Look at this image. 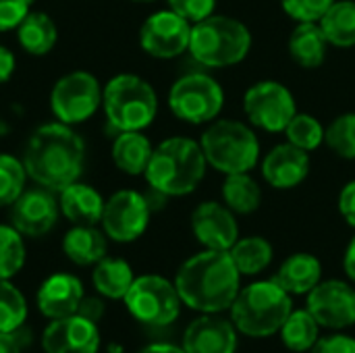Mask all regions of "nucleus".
<instances>
[{
  "label": "nucleus",
  "mask_w": 355,
  "mask_h": 353,
  "mask_svg": "<svg viewBox=\"0 0 355 353\" xmlns=\"http://www.w3.org/2000/svg\"><path fill=\"white\" fill-rule=\"evenodd\" d=\"M42 347L46 353H98L100 333L96 322L73 314L52 320L42 335Z\"/></svg>",
  "instance_id": "dca6fc26"
},
{
  "label": "nucleus",
  "mask_w": 355,
  "mask_h": 353,
  "mask_svg": "<svg viewBox=\"0 0 355 353\" xmlns=\"http://www.w3.org/2000/svg\"><path fill=\"white\" fill-rule=\"evenodd\" d=\"M29 341L31 335L25 327L12 331H0V353H23Z\"/></svg>",
  "instance_id": "a19ab883"
},
{
  "label": "nucleus",
  "mask_w": 355,
  "mask_h": 353,
  "mask_svg": "<svg viewBox=\"0 0 355 353\" xmlns=\"http://www.w3.org/2000/svg\"><path fill=\"white\" fill-rule=\"evenodd\" d=\"M137 2H148V0H137Z\"/></svg>",
  "instance_id": "de8ad7c7"
},
{
  "label": "nucleus",
  "mask_w": 355,
  "mask_h": 353,
  "mask_svg": "<svg viewBox=\"0 0 355 353\" xmlns=\"http://www.w3.org/2000/svg\"><path fill=\"white\" fill-rule=\"evenodd\" d=\"M27 175L50 191H62L77 181L83 166V139L64 123L40 127L23 156Z\"/></svg>",
  "instance_id": "f03ea898"
},
{
  "label": "nucleus",
  "mask_w": 355,
  "mask_h": 353,
  "mask_svg": "<svg viewBox=\"0 0 355 353\" xmlns=\"http://www.w3.org/2000/svg\"><path fill=\"white\" fill-rule=\"evenodd\" d=\"M62 250L69 256V260H73L75 264L89 266V264H98L106 256V239L94 227L75 225V229H71L64 235Z\"/></svg>",
  "instance_id": "393cba45"
},
{
  "label": "nucleus",
  "mask_w": 355,
  "mask_h": 353,
  "mask_svg": "<svg viewBox=\"0 0 355 353\" xmlns=\"http://www.w3.org/2000/svg\"><path fill=\"white\" fill-rule=\"evenodd\" d=\"M31 0H0V31L19 27L27 17Z\"/></svg>",
  "instance_id": "58836bf2"
},
{
  "label": "nucleus",
  "mask_w": 355,
  "mask_h": 353,
  "mask_svg": "<svg viewBox=\"0 0 355 353\" xmlns=\"http://www.w3.org/2000/svg\"><path fill=\"white\" fill-rule=\"evenodd\" d=\"M312 353H355V339L347 335H329L314 343Z\"/></svg>",
  "instance_id": "ea45409f"
},
{
  "label": "nucleus",
  "mask_w": 355,
  "mask_h": 353,
  "mask_svg": "<svg viewBox=\"0 0 355 353\" xmlns=\"http://www.w3.org/2000/svg\"><path fill=\"white\" fill-rule=\"evenodd\" d=\"M200 146L204 150L206 162L225 175L250 173L260 158V144L256 133L231 119L214 121L202 135Z\"/></svg>",
  "instance_id": "423d86ee"
},
{
  "label": "nucleus",
  "mask_w": 355,
  "mask_h": 353,
  "mask_svg": "<svg viewBox=\"0 0 355 353\" xmlns=\"http://www.w3.org/2000/svg\"><path fill=\"white\" fill-rule=\"evenodd\" d=\"M152 152L154 148L141 131H121L112 146V160L123 173L141 175L148 169Z\"/></svg>",
  "instance_id": "b1692460"
},
{
  "label": "nucleus",
  "mask_w": 355,
  "mask_h": 353,
  "mask_svg": "<svg viewBox=\"0 0 355 353\" xmlns=\"http://www.w3.org/2000/svg\"><path fill=\"white\" fill-rule=\"evenodd\" d=\"M102 92L94 75L85 71H75L56 81L50 104L52 112L64 125L87 121L100 106Z\"/></svg>",
  "instance_id": "9b49d317"
},
{
  "label": "nucleus",
  "mask_w": 355,
  "mask_h": 353,
  "mask_svg": "<svg viewBox=\"0 0 355 353\" xmlns=\"http://www.w3.org/2000/svg\"><path fill=\"white\" fill-rule=\"evenodd\" d=\"M279 333L289 352L304 353L320 339V325L308 310H293Z\"/></svg>",
  "instance_id": "c756f323"
},
{
  "label": "nucleus",
  "mask_w": 355,
  "mask_h": 353,
  "mask_svg": "<svg viewBox=\"0 0 355 353\" xmlns=\"http://www.w3.org/2000/svg\"><path fill=\"white\" fill-rule=\"evenodd\" d=\"M191 231L206 250L229 252L239 239L235 212L218 202H204L193 210Z\"/></svg>",
  "instance_id": "2eb2a0df"
},
{
  "label": "nucleus",
  "mask_w": 355,
  "mask_h": 353,
  "mask_svg": "<svg viewBox=\"0 0 355 353\" xmlns=\"http://www.w3.org/2000/svg\"><path fill=\"white\" fill-rule=\"evenodd\" d=\"M171 10L187 19L189 23H198L210 15H214L216 0H168Z\"/></svg>",
  "instance_id": "4c0bfd02"
},
{
  "label": "nucleus",
  "mask_w": 355,
  "mask_h": 353,
  "mask_svg": "<svg viewBox=\"0 0 355 353\" xmlns=\"http://www.w3.org/2000/svg\"><path fill=\"white\" fill-rule=\"evenodd\" d=\"M223 200L231 212L252 214L260 208L262 189L250 173H233L223 183Z\"/></svg>",
  "instance_id": "cd10ccee"
},
{
  "label": "nucleus",
  "mask_w": 355,
  "mask_h": 353,
  "mask_svg": "<svg viewBox=\"0 0 355 353\" xmlns=\"http://www.w3.org/2000/svg\"><path fill=\"white\" fill-rule=\"evenodd\" d=\"M25 177L27 171L23 162L0 154V206H12V202L23 193Z\"/></svg>",
  "instance_id": "c9c22d12"
},
{
  "label": "nucleus",
  "mask_w": 355,
  "mask_h": 353,
  "mask_svg": "<svg viewBox=\"0 0 355 353\" xmlns=\"http://www.w3.org/2000/svg\"><path fill=\"white\" fill-rule=\"evenodd\" d=\"M283 133H285V137H287L289 144H293V146H297L300 150H306V152L316 150L324 141V127L312 114L297 112L289 121V125L285 127Z\"/></svg>",
  "instance_id": "2f4dec72"
},
{
  "label": "nucleus",
  "mask_w": 355,
  "mask_h": 353,
  "mask_svg": "<svg viewBox=\"0 0 355 353\" xmlns=\"http://www.w3.org/2000/svg\"><path fill=\"white\" fill-rule=\"evenodd\" d=\"M339 212L355 229V181H349L339 193Z\"/></svg>",
  "instance_id": "79ce46f5"
},
{
  "label": "nucleus",
  "mask_w": 355,
  "mask_h": 353,
  "mask_svg": "<svg viewBox=\"0 0 355 353\" xmlns=\"http://www.w3.org/2000/svg\"><path fill=\"white\" fill-rule=\"evenodd\" d=\"M206 164L204 150L198 141L171 137L152 152L144 175L150 187L162 196H187L202 183Z\"/></svg>",
  "instance_id": "7ed1b4c3"
},
{
  "label": "nucleus",
  "mask_w": 355,
  "mask_h": 353,
  "mask_svg": "<svg viewBox=\"0 0 355 353\" xmlns=\"http://www.w3.org/2000/svg\"><path fill=\"white\" fill-rule=\"evenodd\" d=\"M243 110L252 125L268 133H283L289 121L297 114L293 94L272 79L258 81L245 92Z\"/></svg>",
  "instance_id": "9d476101"
},
{
  "label": "nucleus",
  "mask_w": 355,
  "mask_h": 353,
  "mask_svg": "<svg viewBox=\"0 0 355 353\" xmlns=\"http://www.w3.org/2000/svg\"><path fill=\"white\" fill-rule=\"evenodd\" d=\"M27 304L21 291L8 283V279H0V331H12L25 325Z\"/></svg>",
  "instance_id": "f704fd0d"
},
{
  "label": "nucleus",
  "mask_w": 355,
  "mask_h": 353,
  "mask_svg": "<svg viewBox=\"0 0 355 353\" xmlns=\"http://www.w3.org/2000/svg\"><path fill=\"white\" fill-rule=\"evenodd\" d=\"M318 23L331 46H355V0H335Z\"/></svg>",
  "instance_id": "bb28decb"
},
{
  "label": "nucleus",
  "mask_w": 355,
  "mask_h": 353,
  "mask_svg": "<svg viewBox=\"0 0 355 353\" xmlns=\"http://www.w3.org/2000/svg\"><path fill=\"white\" fill-rule=\"evenodd\" d=\"M94 287L108 300H125L135 277L131 266L121 258H102L92 275Z\"/></svg>",
  "instance_id": "a878e982"
},
{
  "label": "nucleus",
  "mask_w": 355,
  "mask_h": 353,
  "mask_svg": "<svg viewBox=\"0 0 355 353\" xmlns=\"http://www.w3.org/2000/svg\"><path fill=\"white\" fill-rule=\"evenodd\" d=\"M239 270L229 252L206 250L185 260L175 277V287L185 306L202 314L229 310L239 293Z\"/></svg>",
  "instance_id": "f257e3e1"
},
{
  "label": "nucleus",
  "mask_w": 355,
  "mask_h": 353,
  "mask_svg": "<svg viewBox=\"0 0 355 353\" xmlns=\"http://www.w3.org/2000/svg\"><path fill=\"white\" fill-rule=\"evenodd\" d=\"M168 106L173 114L185 123H212L225 106V92L210 75L189 73L171 87Z\"/></svg>",
  "instance_id": "6e6552de"
},
{
  "label": "nucleus",
  "mask_w": 355,
  "mask_h": 353,
  "mask_svg": "<svg viewBox=\"0 0 355 353\" xmlns=\"http://www.w3.org/2000/svg\"><path fill=\"white\" fill-rule=\"evenodd\" d=\"M335 0H281L283 10L297 23L320 21Z\"/></svg>",
  "instance_id": "e433bc0d"
},
{
  "label": "nucleus",
  "mask_w": 355,
  "mask_h": 353,
  "mask_svg": "<svg viewBox=\"0 0 355 353\" xmlns=\"http://www.w3.org/2000/svg\"><path fill=\"white\" fill-rule=\"evenodd\" d=\"M252 48L250 29L227 15H210L191 25L189 52L204 67H231L241 62Z\"/></svg>",
  "instance_id": "39448f33"
},
{
  "label": "nucleus",
  "mask_w": 355,
  "mask_h": 353,
  "mask_svg": "<svg viewBox=\"0 0 355 353\" xmlns=\"http://www.w3.org/2000/svg\"><path fill=\"white\" fill-rule=\"evenodd\" d=\"M343 268L347 273V277L355 281V237L349 241L347 250H345V258H343Z\"/></svg>",
  "instance_id": "a18cd8bd"
},
{
  "label": "nucleus",
  "mask_w": 355,
  "mask_h": 353,
  "mask_svg": "<svg viewBox=\"0 0 355 353\" xmlns=\"http://www.w3.org/2000/svg\"><path fill=\"white\" fill-rule=\"evenodd\" d=\"M123 302L131 316L148 327H166L175 322L183 304L175 283L158 275L137 277Z\"/></svg>",
  "instance_id": "1a4fd4ad"
},
{
  "label": "nucleus",
  "mask_w": 355,
  "mask_h": 353,
  "mask_svg": "<svg viewBox=\"0 0 355 353\" xmlns=\"http://www.w3.org/2000/svg\"><path fill=\"white\" fill-rule=\"evenodd\" d=\"M181 347L187 353H235L237 329L233 320L204 314L187 327Z\"/></svg>",
  "instance_id": "a211bd4d"
},
{
  "label": "nucleus",
  "mask_w": 355,
  "mask_h": 353,
  "mask_svg": "<svg viewBox=\"0 0 355 353\" xmlns=\"http://www.w3.org/2000/svg\"><path fill=\"white\" fill-rule=\"evenodd\" d=\"M104 110L119 131H141L158 112L154 87L137 75H116L102 94Z\"/></svg>",
  "instance_id": "0eeeda50"
},
{
  "label": "nucleus",
  "mask_w": 355,
  "mask_h": 353,
  "mask_svg": "<svg viewBox=\"0 0 355 353\" xmlns=\"http://www.w3.org/2000/svg\"><path fill=\"white\" fill-rule=\"evenodd\" d=\"M233 264L237 266L239 275H260L272 262V243L264 237H243L237 239L235 246L229 250Z\"/></svg>",
  "instance_id": "c85d7f7f"
},
{
  "label": "nucleus",
  "mask_w": 355,
  "mask_h": 353,
  "mask_svg": "<svg viewBox=\"0 0 355 353\" xmlns=\"http://www.w3.org/2000/svg\"><path fill=\"white\" fill-rule=\"evenodd\" d=\"M139 353H187L183 347L177 345H168V343H156V345H148Z\"/></svg>",
  "instance_id": "49530a36"
},
{
  "label": "nucleus",
  "mask_w": 355,
  "mask_h": 353,
  "mask_svg": "<svg viewBox=\"0 0 355 353\" xmlns=\"http://www.w3.org/2000/svg\"><path fill=\"white\" fill-rule=\"evenodd\" d=\"M150 212L152 208L146 196L133 189H123V191H116L104 204L102 227L106 235L114 241H121V243L135 241L148 229Z\"/></svg>",
  "instance_id": "f8f14e48"
},
{
  "label": "nucleus",
  "mask_w": 355,
  "mask_h": 353,
  "mask_svg": "<svg viewBox=\"0 0 355 353\" xmlns=\"http://www.w3.org/2000/svg\"><path fill=\"white\" fill-rule=\"evenodd\" d=\"M310 173V156L306 150L285 141L275 146L264 162H262V177L275 189H293L297 187Z\"/></svg>",
  "instance_id": "6ab92c4d"
},
{
  "label": "nucleus",
  "mask_w": 355,
  "mask_h": 353,
  "mask_svg": "<svg viewBox=\"0 0 355 353\" xmlns=\"http://www.w3.org/2000/svg\"><path fill=\"white\" fill-rule=\"evenodd\" d=\"M77 314L92 320V322H98L104 316V304L98 298H83L79 308H77Z\"/></svg>",
  "instance_id": "37998d69"
},
{
  "label": "nucleus",
  "mask_w": 355,
  "mask_h": 353,
  "mask_svg": "<svg viewBox=\"0 0 355 353\" xmlns=\"http://www.w3.org/2000/svg\"><path fill=\"white\" fill-rule=\"evenodd\" d=\"M191 23L175 10H158L146 19L139 31L141 48L154 58H175L189 50Z\"/></svg>",
  "instance_id": "4468645a"
},
{
  "label": "nucleus",
  "mask_w": 355,
  "mask_h": 353,
  "mask_svg": "<svg viewBox=\"0 0 355 353\" xmlns=\"http://www.w3.org/2000/svg\"><path fill=\"white\" fill-rule=\"evenodd\" d=\"M231 310L235 329L248 337H270L293 312L291 295L275 281H258L239 289Z\"/></svg>",
  "instance_id": "20e7f679"
},
{
  "label": "nucleus",
  "mask_w": 355,
  "mask_h": 353,
  "mask_svg": "<svg viewBox=\"0 0 355 353\" xmlns=\"http://www.w3.org/2000/svg\"><path fill=\"white\" fill-rule=\"evenodd\" d=\"M329 40L318 21L297 23L289 35V54L304 69H316L327 58Z\"/></svg>",
  "instance_id": "5701e85b"
},
{
  "label": "nucleus",
  "mask_w": 355,
  "mask_h": 353,
  "mask_svg": "<svg viewBox=\"0 0 355 353\" xmlns=\"http://www.w3.org/2000/svg\"><path fill=\"white\" fill-rule=\"evenodd\" d=\"M60 212L73 225L94 227L98 221H102L104 202L96 189L75 181L60 191Z\"/></svg>",
  "instance_id": "4be33fe9"
},
{
  "label": "nucleus",
  "mask_w": 355,
  "mask_h": 353,
  "mask_svg": "<svg viewBox=\"0 0 355 353\" xmlns=\"http://www.w3.org/2000/svg\"><path fill=\"white\" fill-rule=\"evenodd\" d=\"M324 141L337 156L355 160V112L337 117L324 129Z\"/></svg>",
  "instance_id": "72a5a7b5"
},
{
  "label": "nucleus",
  "mask_w": 355,
  "mask_h": 353,
  "mask_svg": "<svg viewBox=\"0 0 355 353\" xmlns=\"http://www.w3.org/2000/svg\"><path fill=\"white\" fill-rule=\"evenodd\" d=\"M15 71V56L10 54V50L0 46V83H4Z\"/></svg>",
  "instance_id": "c03bdc74"
},
{
  "label": "nucleus",
  "mask_w": 355,
  "mask_h": 353,
  "mask_svg": "<svg viewBox=\"0 0 355 353\" xmlns=\"http://www.w3.org/2000/svg\"><path fill=\"white\" fill-rule=\"evenodd\" d=\"M275 281L289 295H306L322 281V264L312 254H293L279 266Z\"/></svg>",
  "instance_id": "412c9836"
},
{
  "label": "nucleus",
  "mask_w": 355,
  "mask_h": 353,
  "mask_svg": "<svg viewBox=\"0 0 355 353\" xmlns=\"http://www.w3.org/2000/svg\"><path fill=\"white\" fill-rule=\"evenodd\" d=\"M322 329L341 331L355 325V289L345 281H320L308 293L306 308Z\"/></svg>",
  "instance_id": "ddd939ff"
},
{
  "label": "nucleus",
  "mask_w": 355,
  "mask_h": 353,
  "mask_svg": "<svg viewBox=\"0 0 355 353\" xmlns=\"http://www.w3.org/2000/svg\"><path fill=\"white\" fill-rule=\"evenodd\" d=\"M25 262V246L15 227L0 225V279L15 277Z\"/></svg>",
  "instance_id": "473e14b6"
},
{
  "label": "nucleus",
  "mask_w": 355,
  "mask_h": 353,
  "mask_svg": "<svg viewBox=\"0 0 355 353\" xmlns=\"http://www.w3.org/2000/svg\"><path fill=\"white\" fill-rule=\"evenodd\" d=\"M58 218V206L52 193L44 189H31L23 191L15 202L10 210V223L21 235L40 237L48 233Z\"/></svg>",
  "instance_id": "f3484780"
},
{
  "label": "nucleus",
  "mask_w": 355,
  "mask_h": 353,
  "mask_svg": "<svg viewBox=\"0 0 355 353\" xmlns=\"http://www.w3.org/2000/svg\"><path fill=\"white\" fill-rule=\"evenodd\" d=\"M83 300V285L77 277L58 273L46 279L37 291V308L40 312L50 318H67L77 314V308Z\"/></svg>",
  "instance_id": "aec40b11"
},
{
  "label": "nucleus",
  "mask_w": 355,
  "mask_h": 353,
  "mask_svg": "<svg viewBox=\"0 0 355 353\" xmlns=\"http://www.w3.org/2000/svg\"><path fill=\"white\" fill-rule=\"evenodd\" d=\"M19 42L29 54L42 56L56 44V25L44 12H27L19 23Z\"/></svg>",
  "instance_id": "7c9ffc66"
}]
</instances>
